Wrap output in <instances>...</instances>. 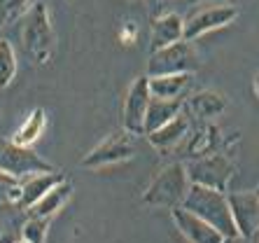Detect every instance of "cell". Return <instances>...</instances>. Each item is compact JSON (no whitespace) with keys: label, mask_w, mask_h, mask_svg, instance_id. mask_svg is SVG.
<instances>
[{"label":"cell","mask_w":259,"mask_h":243,"mask_svg":"<svg viewBox=\"0 0 259 243\" xmlns=\"http://www.w3.org/2000/svg\"><path fill=\"white\" fill-rule=\"evenodd\" d=\"M21 47L33 66H47L56 54V33L42 0H37L21 17Z\"/></svg>","instance_id":"1"},{"label":"cell","mask_w":259,"mask_h":243,"mask_svg":"<svg viewBox=\"0 0 259 243\" xmlns=\"http://www.w3.org/2000/svg\"><path fill=\"white\" fill-rule=\"evenodd\" d=\"M182 206L187 208V211L196 213L199 218H203L205 222L215 227L222 236H234V234H238L234 215H231L229 194H227V192L203 187V185H194L192 182V187H189L187 196L182 201Z\"/></svg>","instance_id":"2"},{"label":"cell","mask_w":259,"mask_h":243,"mask_svg":"<svg viewBox=\"0 0 259 243\" xmlns=\"http://www.w3.org/2000/svg\"><path fill=\"white\" fill-rule=\"evenodd\" d=\"M189 187H192V180H189L187 166L170 164L152 178L140 199L150 208H170L173 211V208L182 206Z\"/></svg>","instance_id":"3"},{"label":"cell","mask_w":259,"mask_h":243,"mask_svg":"<svg viewBox=\"0 0 259 243\" xmlns=\"http://www.w3.org/2000/svg\"><path fill=\"white\" fill-rule=\"evenodd\" d=\"M201 56L196 52L192 40H180L168 47L150 52L147 59V77L157 75H180V73H199L201 70Z\"/></svg>","instance_id":"4"},{"label":"cell","mask_w":259,"mask_h":243,"mask_svg":"<svg viewBox=\"0 0 259 243\" xmlns=\"http://www.w3.org/2000/svg\"><path fill=\"white\" fill-rule=\"evenodd\" d=\"M0 171H5L10 176L26 178L30 173H42V171H56L52 161L40 157L35 150L26 145H19L12 138L0 136Z\"/></svg>","instance_id":"5"},{"label":"cell","mask_w":259,"mask_h":243,"mask_svg":"<svg viewBox=\"0 0 259 243\" xmlns=\"http://www.w3.org/2000/svg\"><path fill=\"white\" fill-rule=\"evenodd\" d=\"M187 173L194 185H203V187L227 192L236 176V166L231 164L229 157L212 154L210 152V154H205V157L192 159L187 164Z\"/></svg>","instance_id":"6"},{"label":"cell","mask_w":259,"mask_h":243,"mask_svg":"<svg viewBox=\"0 0 259 243\" xmlns=\"http://www.w3.org/2000/svg\"><path fill=\"white\" fill-rule=\"evenodd\" d=\"M136 154V140L133 134L117 131V134L103 138L94 150H89L82 157V169H105V166H115V164H124L128 159H133Z\"/></svg>","instance_id":"7"},{"label":"cell","mask_w":259,"mask_h":243,"mask_svg":"<svg viewBox=\"0 0 259 243\" xmlns=\"http://www.w3.org/2000/svg\"><path fill=\"white\" fill-rule=\"evenodd\" d=\"M238 17V7L236 5H210L201 7L196 12H192L185 19V40H196L203 37L205 33H212L217 28L229 26L234 19Z\"/></svg>","instance_id":"8"},{"label":"cell","mask_w":259,"mask_h":243,"mask_svg":"<svg viewBox=\"0 0 259 243\" xmlns=\"http://www.w3.org/2000/svg\"><path fill=\"white\" fill-rule=\"evenodd\" d=\"M152 101V91H150V82H147V75L145 77H136L131 82L126 91V98H124V129L133 136L145 134V117H147V108H150Z\"/></svg>","instance_id":"9"},{"label":"cell","mask_w":259,"mask_h":243,"mask_svg":"<svg viewBox=\"0 0 259 243\" xmlns=\"http://www.w3.org/2000/svg\"><path fill=\"white\" fill-rule=\"evenodd\" d=\"M229 206L238 234L254 241L259 234V196L254 192H231Z\"/></svg>","instance_id":"10"},{"label":"cell","mask_w":259,"mask_h":243,"mask_svg":"<svg viewBox=\"0 0 259 243\" xmlns=\"http://www.w3.org/2000/svg\"><path fill=\"white\" fill-rule=\"evenodd\" d=\"M170 215H173V222H175V227H178V231H180L189 243H222L224 241V236L215 227L208 225L196 213L187 211L185 206L173 208Z\"/></svg>","instance_id":"11"},{"label":"cell","mask_w":259,"mask_h":243,"mask_svg":"<svg viewBox=\"0 0 259 243\" xmlns=\"http://www.w3.org/2000/svg\"><path fill=\"white\" fill-rule=\"evenodd\" d=\"M227 105H229V101H227L224 94H220V91H215V89H201L185 101L182 110H187L194 119L210 122L222 115L224 110H227Z\"/></svg>","instance_id":"12"},{"label":"cell","mask_w":259,"mask_h":243,"mask_svg":"<svg viewBox=\"0 0 259 243\" xmlns=\"http://www.w3.org/2000/svg\"><path fill=\"white\" fill-rule=\"evenodd\" d=\"M61 180H63V173L59 171H42V173H30V176L21 178V194H19L17 206L28 211Z\"/></svg>","instance_id":"13"},{"label":"cell","mask_w":259,"mask_h":243,"mask_svg":"<svg viewBox=\"0 0 259 243\" xmlns=\"http://www.w3.org/2000/svg\"><path fill=\"white\" fill-rule=\"evenodd\" d=\"M180 40H185V19L180 14L168 12L154 19L150 35V52H159V49L180 43Z\"/></svg>","instance_id":"14"},{"label":"cell","mask_w":259,"mask_h":243,"mask_svg":"<svg viewBox=\"0 0 259 243\" xmlns=\"http://www.w3.org/2000/svg\"><path fill=\"white\" fill-rule=\"evenodd\" d=\"M189 136V119L185 115H178L175 119H170L168 124L159 127L157 131L147 134V143L159 152H170L178 145H182Z\"/></svg>","instance_id":"15"},{"label":"cell","mask_w":259,"mask_h":243,"mask_svg":"<svg viewBox=\"0 0 259 243\" xmlns=\"http://www.w3.org/2000/svg\"><path fill=\"white\" fill-rule=\"evenodd\" d=\"M192 73H180V75H157V77H147L150 82L152 96L157 98H170V101H182V96L187 94L192 87Z\"/></svg>","instance_id":"16"},{"label":"cell","mask_w":259,"mask_h":243,"mask_svg":"<svg viewBox=\"0 0 259 243\" xmlns=\"http://www.w3.org/2000/svg\"><path fill=\"white\" fill-rule=\"evenodd\" d=\"M70 196H72V185L63 178L59 185H54L42 199L37 201L35 206L28 208V215H35V218H54L56 213L70 201Z\"/></svg>","instance_id":"17"},{"label":"cell","mask_w":259,"mask_h":243,"mask_svg":"<svg viewBox=\"0 0 259 243\" xmlns=\"http://www.w3.org/2000/svg\"><path fill=\"white\" fill-rule=\"evenodd\" d=\"M185 101H170V98H157L152 96L150 108H147V117H145V136L157 131L159 127L168 124L170 119L180 115Z\"/></svg>","instance_id":"18"},{"label":"cell","mask_w":259,"mask_h":243,"mask_svg":"<svg viewBox=\"0 0 259 243\" xmlns=\"http://www.w3.org/2000/svg\"><path fill=\"white\" fill-rule=\"evenodd\" d=\"M45 129H47V112H45V108H33L28 115H26V119L21 122V127L17 129V134H14L12 140L19 143V145L30 147L42 136Z\"/></svg>","instance_id":"19"},{"label":"cell","mask_w":259,"mask_h":243,"mask_svg":"<svg viewBox=\"0 0 259 243\" xmlns=\"http://www.w3.org/2000/svg\"><path fill=\"white\" fill-rule=\"evenodd\" d=\"M217 129L210 127L201 122V127L194 131L192 136H187V147H185V154H189L192 159H199V157H205L215 150V143H217Z\"/></svg>","instance_id":"20"},{"label":"cell","mask_w":259,"mask_h":243,"mask_svg":"<svg viewBox=\"0 0 259 243\" xmlns=\"http://www.w3.org/2000/svg\"><path fill=\"white\" fill-rule=\"evenodd\" d=\"M17 70H19V61L12 43L0 37V89H7L12 85L14 77H17Z\"/></svg>","instance_id":"21"},{"label":"cell","mask_w":259,"mask_h":243,"mask_svg":"<svg viewBox=\"0 0 259 243\" xmlns=\"http://www.w3.org/2000/svg\"><path fill=\"white\" fill-rule=\"evenodd\" d=\"M30 5L33 0H0V30L24 17Z\"/></svg>","instance_id":"22"},{"label":"cell","mask_w":259,"mask_h":243,"mask_svg":"<svg viewBox=\"0 0 259 243\" xmlns=\"http://www.w3.org/2000/svg\"><path fill=\"white\" fill-rule=\"evenodd\" d=\"M21 194V178L0 171V206H17Z\"/></svg>","instance_id":"23"},{"label":"cell","mask_w":259,"mask_h":243,"mask_svg":"<svg viewBox=\"0 0 259 243\" xmlns=\"http://www.w3.org/2000/svg\"><path fill=\"white\" fill-rule=\"evenodd\" d=\"M49 220L52 218H35L28 215V220L21 227V238H26L28 243H45L49 231Z\"/></svg>","instance_id":"24"},{"label":"cell","mask_w":259,"mask_h":243,"mask_svg":"<svg viewBox=\"0 0 259 243\" xmlns=\"http://www.w3.org/2000/svg\"><path fill=\"white\" fill-rule=\"evenodd\" d=\"M173 3L175 0H147V7H150V12L154 14V19H157V17H161V14H168Z\"/></svg>","instance_id":"25"},{"label":"cell","mask_w":259,"mask_h":243,"mask_svg":"<svg viewBox=\"0 0 259 243\" xmlns=\"http://www.w3.org/2000/svg\"><path fill=\"white\" fill-rule=\"evenodd\" d=\"M222 243H254V241L247 236H241V234H234V236H224Z\"/></svg>","instance_id":"26"},{"label":"cell","mask_w":259,"mask_h":243,"mask_svg":"<svg viewBox=\"0 0 259 243\" xmlns=\"http://www.w3.org/2000/svg\"><path fill=\"white\" fill-rule=\"evenodd\" d=\"M17 234H12V231H3L0 234V243H17Z\"/></svg>","instance_id":"27"},{"label":"cell","mask_w":259,"mask_h":243,"mask_svg":"<svg viewBox=\"0 0 259 243\" xmlns=\"http://www.w3.org/2000/svg\"><path fill=\"white\" fill-rule=\"evenodd\" d=\"M252 87H254V94H257V98H259V73L254 75V82H252Z\"/></svg>","instance_id":"28"},{"label":"cell","mask_w":259,"mask_h":243,"mask_svg":"<svg viewBox=\"0 0 259 243\" xmlns=\"http://www.w3.org/2000/svg\"><path fill=\"white\" fill-rule=\"evenodd\" d=\"M185 3H189V5H196V3H203V0H185Z\"/></svg>","instance_id":"29"},{"label":"cell","mask_w":259,"mask_h":243,"mask_svg":"<svg viewBox=\"0 0 259 243\" xmlns=\"http://www.w3.org/2000/svg\"><path fill=\"white\" fill-rule=\"evenodd\" d=\"M17 243H28V241H26V238H19V241Z\"/></svg>","instance_id":"30"},{"label":"cell","mask_w":259,"mask_h":243,"mask_svg":"<svg viewBox=\"0 0 259 243\" xmlns=\"http://www.w3.org/2000/svg\"><path fill=\"white\" fill-rule=\"evenodd\" d=\"M254 243H259V234H257V236H254Z\"/></svg>","instance_id":"31"},{"label":"cell","mask_w":259,"mask_h":243,"mask_svg":"<svg viewBox=\"0 0 259 243\" xmlns=\"http://www.w3.org/2000/svg\"><path fill=\"white\" fill-rule=\"evenodd\" d=\"M254 194H257V196H259V187H257V189H254Z\"/></svg>","instance_id":"32"}]
</instances>
